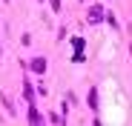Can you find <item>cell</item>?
I'll list each match as a JSON object with an SVG mask.
<instances>
[{
    "label": "cell",
    "instance_id": "obj_4",
    "mask_svg": "<svg viewBox=\"0 0 132 126\" xmlns=\"http://www.w3.org/2000/svg\"><path fill=\"white\" fill-rule=\"evenodd\" d=\"M89 106H92V109H98V89H92V92H89Z\"/></svg>",
    "mask_w": 132,
    "mask_h": 126
},
{
    "label": "cell",
    "instance_id": "obj_5",
    "mask_svg": "<svg viewBox=\"0 0 132 126\" xmlns=\"http://www.w3.org/2000/svg\"><path fill=\"white\" fill-rule=\"evenodd\" d=\"M23 92H26V100H29V103H35V89L29 86V83H26V86H23Z\"/></svg>",
    "mask_w": 132,
    "mask_h": 126
},
{
    "label": "cell",
    "instance_id": "obj_1",
    "mask_svg": "<svg viewBox=\"0 0 132 126\" xmlns=\"http://www.w3.org/2000/svg\"><path fill=\"white\" fill-rule=\"evenodd\" d=\"M29 120H32V126H43V118H40V112L35 109V103H29Z\"/></svg>",
    "mask_w": 132,
    "mask_h": 126
},
{
    "label": "cell",
    "instance_id": "obj_2",
    "mask_svg": "<svg viewBox=\"0 0 132 126\" xmlns=\"http://www.w3.org/2000/svg\"><path fill=\"white\" fill-rule=\"evenodd\" d=\"M43 69H46V60H43V57L32 60V72H43Z\"/></svg>",
    "mask_w": 132,
    "mask_h": 126
},
{
    "label": "cell",
    "instance_id": "obj_3",
    "mask_svg": "<svg viewBox=\"0 0 132 126\" xmlns=\"http://www.w3.org/2000/svg\"><path fill=\"white\" fill-rule=\"evenodd\" d=\"M101 17H103V9H101V6H95V9L89 12V20H101Z\"/></svg>",
    "mask_w": 132,
    "mask_h": 126
}]
</instances>
